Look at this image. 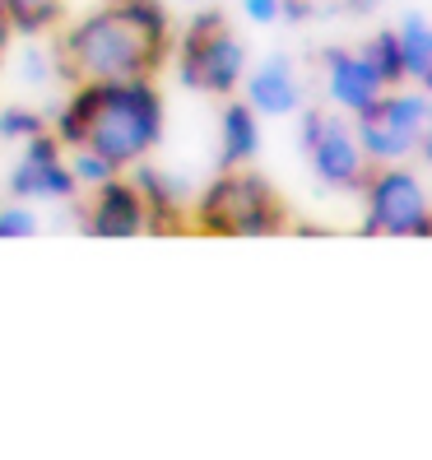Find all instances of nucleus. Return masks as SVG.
Masks as SVG:
<instances>
[{"instance_id": "5", "label": "nucleus", "mask_w": 432, "mask_h": 460, "mask_svg": "<svg viewBox=\"0 0 432 460\" xmlns=\"http://www.w3.org/2000/svg\"><path fill=\"white\" fill-rule=\"evenodd\" d=\"M367 196V233L376 237H432V205L419 172L400 164H376L363 181Z\"/></svg>"}, {"instance_id": "19", "label": "nucleus", "mask_w": 432, "mask_h": 460, "mask_svg": "<svg viewBox=\"0 0 432 460\" xmlns=\"http://www.w3.org/2000/svg\"><path fill=\"white\" fill-rule=\"evenodd\" d=\"M242 14H247V23H256V29H275L284 19V0H242Z\"/></svg>"}, {"instance_id": "22", "label": "nucleus", "mask_w": 432, "mask_h": 460, "mask_svg": "<svg viewBox=\"0 0 432 460\" xmlns=\"http://www.w3.org/2000/svg\"><path fill=\"white\" fill-rule=\"evenodd\" d=\"M344 10L363 19V14H376V10H382V0H344Z\"/></svg>"}, {"instance_id": "6", "label": "nucleus", "mask_w": 432, "mask_h": 460, "mask_svg": "<svg viewBox=\"0 0 432 460\" xmlns=\"http://www.w3.org/2000/svg\"><path fill=\"white\" fill-rule=\"evenodd\" d=\"M303 154L312 158V172L326 181L331 191H363V181L372 172L367 154H363L358 135H354V117H344V112H326L316 140Z\"/></svg>"}, {"instance_id": "3", "label": "nucleus", "mask_w": 432, "mask_h": 460, "mask_svg": "<svg viewBox=\"0 0 432 460\" xmlns=\"http://www.w3.org/2000/svg\"><path fill=\"white\" fill-rule=\"evenodd\" d=\"M284 196L247 168H224L196 200V228L209 237H269L284 233Z\"/></svg>"}, {"instance_id": "8", "label": "nucleus", "mask_w": 432, "mask_h": 460, "mask_svg": "<svg viewBox=\"0 0 432 460\" xmlns=\"http://www.w3.org/2000/svg\"><path fill=\"white\" fill-rule=\"evenodd\" d=\"M84 228L93 237H140L149 228V209L140 200V186H135L130 177L112 172L107 181L93 186L89 196V214H84Z\"/></svg>"}, {"instance_id": "12", "label": "nucleus", "mask_w": 432, "mask_h": 460, "mask_svg": "<svg viewBox=\"0 0 432 460\" xmlns=\"http://www.w3.org/2000/svg\"><path fill=\"white\" fill-rule=\"evenodd\" d=\"M260 154V117L247 102L228 98L224 117H219V164L224 168H247Z\"/></svg>"}, {"instance_id": "18", "label": "nucleus", "mask_w": 432, "mask_h": 460, "mask_svg": "<svg viewBox=\"0 0 432 460\" xmlns=\"http://www.w3.org/2000/svg\"><path fill=\"white\" fill-rule=\"evenodd\" d=\"M33 233H38L33 209H23V205H5V209H0V237H33Z\"/></svg>"}, {"instance_id": "25", "label": "nucleus", "mask_w": 432, "mask_h": 460, "mask_svg": "<svg viewBox=\"0 0 432 460\" xmlns=\"http://www.w3.org/2000/svg\"><path fill=\"white\" fill-rule=\"evenodd\" d=\"M312 5H326V0H312Z\"/></svg>"}, {"instance_id": "7", "label": "nucleus", "mask_w": 432, "mask_h": 460, "mask_svg": "<svg viewBox=\"0 0 432 460\" xmlns=\"http://www.w3.org/2000/svg\"><path fill=\"white\" fill-rule=\"evenodd\" d=\"M75 177L61 154V140L51 130H38L33 140H23L19 164L10 168V196L14 200H75Z\"/></svg>"}, {"instance_id": "24", "label": "nucleus", "mask_w": 432, "mask_h": 460, "mask_svg": "<svg viewBox=\"0 0 432 460\" xmlns=\"http://www.w3.org/2000/svg\"><path fill=\"white\" fill-rule=\"evenodd\" d=\"M181 5H200V0H181Z\"/></svg>"}, {"instance_id": "10", "label": "nucleus", "mask_w": 432, "mask_h": 460, "mask_svg": "<svg viewBox=\"0 0 432 460\" xmlns=\"http://www.w3.org/2000/svg\"><path fill=\"white\" fill-rule=\"evenodd\" d=\"M382 93H386V84L372 75V66L358 57V51H348V47L326 51V98H331L335 112L363 117L382 102Z\"/></svg>"}, {"instance_id": "20", "label": "nucleus", "mask_w": 432, "mask_h": 460, "mask_svg": "<svg viewBox=\"0 0 432 460\" xmlns=\"http://www.w3.org/2000/svg\"><path fill=\"white\" fill-rule=\"evenodd\" d=\"M23 70H29V84H47V61H42V47H29V57H23Z\"/></svg>"}, {"instance_id": "14", "label": "nucleus", "mask_w": 432, "mask_h": 460, "mask_svg": "<svg viewBox=\"0 0 432 460\" xmlns=\"http://www.w3.org/2000/svg\"><path fill=\"white\" fill-rule=\"evenodd\" d=\"M0 5L10 10L14 33H29V38L51 33L66 19V0H0Z\"/></svg>"}, {"instance_id": "13", "label": "nucleus", "mask_w": 432, "mask_h": 460, "mask_svg": "<svg viewBox=\"0 0 432 460\" xmlns=\"http://www.w3.org/2000/svg\"><path fill=\"white\" fill-rule=\"evenodd\" d=\"M395 42H400L404 84L428 89V84H432V23H428L423 14H404L400 29H395Z\"/></svg>"}, {"instance_id": "15", "label": "nucleus", "mask_w": 432, "mask_h": 460, "mask_svg": "<svg viewBox=\"0 0 432 460\" xmlns=\"http://www.w3.org/2000/svg\"><path fill=\"white\" fill-rule=\"evenodd\" d=\"M358 57L372 66V75L382 79L386 89L404 84V66H400V42H395V29H382V33H372L363 47H358Z\"/></svg>"}, {"instance_id": "2", "label": "nucleus", "mask_w": 432, "mask_h": 460, "mask_svg": "<svg viewBox=\"0 0 432 460\" xmlns=\"http://www.w3.org/2000/svg\"><path fill=\"white\" fill-rule=\"evenodd\" d=\"M51 135L66 149H93L126 172L163 140V93L154 79H79Z\"/></svg>"}, {"instance_id": "11", "label": "nucleus", "mask_w": 432, "mask_h": 460, "mask_svg": "<svg viewBox=\"0 0 432 460\" xmlns=\"http://www.w3.org/2000/svg\"><path fill=\"white\" fill-rule=\"evenodd\" d=\"M140 168V164H135ZM135 186H140V200L149 209V228H172L186 219V205H191V186H186L181 177L172 172H158V168H140L130 177Z\"/></svg>"}, {"instance_id": "4", "label": "nucleus", "mask_w": 432, "mask_h": 460, "mask_svg": "<svg viewBox=\"0 0 432 460\" xmlns=\"http://www.w3.org/2000/svg\"><path fill=\"white\" fill-rule=\"evenodd\" d=\"M177 70L186 89L205 98H233L242 75H247V42L228 29L219 10H205L177 38Z\"/></svg>"}, {"instance_id": "17", "label": "nucleus", "mask_w": 432, "mask_h": 460, "mask_svg": "<svg viewBox=\"0 0 432 460\" xmlns=\"http://www.w3.org/2000/svg\"><path fill=\"white\" fill-rule=\"evenodd\" d=\"M38 130H47V117L33 107H5L0 112V140H33Z\"/></svg>"}, {"instance_id": "1", "label": "nucleus", "mask_w": 432, "mask_h": 460, "mask_svg": "<svg viewBox=\"0 0 432 460\" xmlns=\"http://www.w3.org/2000/svg\"><path fill=\"white\" fill-rule=\"evenodd\" d=\"M172 57V23L158 0H107L57 38L66 79H154Z\"/></svg>"}, {"instance_id": "16", "label": "nucleus", "mask_w": 432, "mask_h": 460, "mask_svg": "<svg viewBox=\"0 0 432 460\" xmlns=\"http://www.w3.org/2000/svg\"><path fill=\"white\" fill-rule=\"evenodd\" d=\"M66 164H70V177H75V186H79V191H93L98 181H107V177L117 172V168L107 164L102 154H93V149H75V154L66 158Z\"/></svg>"}, {"instance_id": "23", "label": "nucleus", "mask_w": 432, "mask_h": 460, "mask_svg": "<svg viewBox=\"0 0 432 460\" xmlns=\"http://www.w3.org/2000/svg\"><path fill=\"white\" fill-rule=\"evenodd\" d=\"M423 93H428V107H432V84H428V89H423Z\"/></svg>"}, {"instance_id": "9", "label": "nucleus", "mask_w": 432, "mask_h": 460, "mask_svg": "<svg viewBox=\"0 0 432 460\" xmlns=\"http://www.w3.org/2000/svg\"><path fill=\"white\" fill-rule=\"evenodd\" d=\"M242 102L251 107L256 117H293L303 107V79H298V66L288 57H265L256 70L242 75Z\"/></svg>"}, {"instance_id": "21", "label": "nucleus", "mask_w": 432, "mask_h": 460, "mask_svg": "<svg viewBox=\"0 0 432 460\" xmlns=\"http://www.w3.org/2000/svg\"><path fill=\"white\" fill-rule=\"evenodd\" d=\"M10 42H14V19H10L5 5H0V66H5V57H10Z\"/></svg>"}]
</instances>
